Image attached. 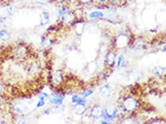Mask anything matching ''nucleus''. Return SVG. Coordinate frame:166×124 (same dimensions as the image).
<instances>
[{
    "label": "nucleus",
    "mask_w": 166,
    "mask_h": 124,
    "mask_svg": "<svg viewBox=\"0 0 166 124\" xmlns=\"http://www.w3.org/2000/svg\"><path fill=\"white\" fill-rule=\"evenodd\" d=\"M29 55V50L24 45H18L14 50V56L19 60L25 59Z\"/></svg>",
    "instance_id": "nucleus-2"
},
{
    "label": "nucleus",
    "mask_w": 166,
    "mask_h": 124,
    "mask_svg": "<svg viewBox=\"0 0 166 124\" xmlns=\"http://www.w3.org/2000/svg\"><path fill=\"white\" fill-rule=\"evenodd\" d=\"M51 81L54 85H59L63 81V75L61 71H54L51 74Z\"/></svg>",
    "instance_id": "nucleus-6"
},
{
    "label": "nucleus",
    "mask_w": 166,
    "mask_h": 124,
    "mask_svg": "<svg viewBox=\"0 0 166 124\" xmlns=\"http://www.w3.org/2000/svg\"><path fill=\"white\" fill-rule=\"evenodd\" d=\"M118 115V113H117V109H115L113 111H112V114H109L108 110H107L106 108L103 109L102 110V117H104V119L107 121H110L112 120L113 119H115Z\"/></svg>",
    "instance_id": "nucleus-11"
},
{
    "label": "nucleus",
    "mask_w": 166,
    "mask_h": 124,
    "mask_svg": "<svg viewBox=\"0 0 166 124\" xmlns=\"http://www.w3.org/2000/svg\"><path fill=\"white\" fill-rule=\"evenodd\" d=\"M165 73V69L162 66H155L152 69V73L155 75V76H162Z\"/></svg>",
    "instance_id": "nucleus-16"
},
{
    "label": "nucleus",
    "mask_w": 166,
    "mask_h": 124,
    "mask_svg": "<svg viewBox=\"0 0 166 124\" xmlns=\"http://www.w3.org/2000/svg\"><path fill=\"white\" fill-rule=\"evenodd\" d=\"M4 91V84L2 83V82L0 80V94H2Z\"/></svg>",
    "instance_id": "nucleus-30"
},
{
    "label": "nucleus",
    "mask_w": 166,
    "mask_h": 124,
    "mask_svg": "<svg viewBox=\"0 0 166 124\" xmlns=\"http://www.w3.org/2000/svg\"><path fill=\"white\" fill-rule=\"evenodd\" d=\"M71 102L74 104H85L86 101L83 97H80L78 95H73L71 98Z\"/></svg>",
    "instance_id": "nucleus-17"
},
{
    "label": "nucleus",
    "mask_w": 166,
    "mask_h": 124,
    "mask_svg": "<svg viewBox=\"0 0 166 124\" xmlns=\"http://www.w3.org/2000/svg\"><path fill=\"white\" fill-rule=\"evenodd\" d=\"M50 103L55 106H61L64 99V95L60 92H54L48 97Z\"/></svg>",
    "instance_id": "nucleus-3"
},
{
    "label": "nucleus",
    "mask_w": 166,
    "mask_h": 124,
    "mask_svg": "<svg viewBox=\"0 0 166 124\" xmlns=\"http://www.w3.org/2000/svg\"><path fill=\"white\" fill-rule=\"evenodd\" d=\"M49 21H50V15L47 12H43L41 15V18H40V25L45 26L49 23Z\"/></svg>",
    "instance_id": "nucleus-14"
},
{
    "label": "nucleus",
    "mask_w": 166,
    "mask_h": 124,
    "mask_svg": "<svg viewBox=\"0 0 166 124\" xmlns=\"http://www.w3.org/2000/svg\"><path fill=\"white\" fill-rule=\"evenodd\" d=\"M40 70H41V66L37 62H33L28 66V73L29 75H37V73H40Z\"/></svg>",
    "instance_id": "nucleus-10"
},
{
    "label": "nucleus",
    "mask_w": 166,
    "mask_h": 124,
    "mask_svg": "<svg viewBox=\"0 0 166 124\" xmlns=\"http://www.w3.org/2000/svg\"><path fill=\"white\" fill-rule=\"evenodd\" d=\"M37 97H38V99L39 100H44V101H45L46 99H48L49 95H48V94H47L46 92H41L38 94Z\"/></svg>",
    "instance_id": "nucleus-24"
},
{
    "label": "nucleus",
    "mask_w": 166,
    "mask_h": 124,
    "mask_svg": "<svg viewBox=\"0 0 166 124\" xmlns=\"http://www.w3.org/2000/svg\"><path fill=\"white\" fill-rule=\"evenodd\" d=\"M80 1L82 4H87L89 2H90L92 0H80Z\"/></svg>",
    "instance_id": "nucleus-32"
},
{
    "label": "nucleus",
    "mask_w": 166,
    "mask_h": 124,
    "mask_svg": "<svg viewBox=\"0 0 166 124\" xmlns=\"http://www.w3.org/2000/svg\"><path fill=\"white\" fill-rule=\"evenodd\" d=\"M149 123H165V122H163V120L159 119H155L152 120H149Z\"/></svg>",
    "instance_id": "nucleus-27"
},
{
    "label": "nucleus",
    "mask_w": 166,
    "mask_h": 124,
    "mask_svg": "<svg viewBox=\"0 0 166 124\" xmlns=\"http://www.w3.org/2000/svg\"><path fill=\"white\" fill-rule=\"evenodd\" d=\"M128 41H129L126 34H120L116 39V44L119 48H123L124 46H126L127 44L129 43Z\"/></svg>",
    "instance_id": "nucleus-12"
},
{
    "label": "nucleus",
    "mask_w": 166,
    "mask_h": 124,
    "mask_svg": "<svg viewBox=\"0 0 166 124\" xmlns=\"http://www.w3.org/2000/svg\"><path fill=\"white\" fill-rule=\"evenodd\" d=\"M107 0H100V2H106Z\"/></svg>",
    "instance_id": "nucleus-34"
},
{
    "label": "nucleus",
    "mask_w": 166,
    "mask_h": 124,
    "mask_svg": "<svg viewBox=\"0 0 166 124\" xmlns=\"http://www.w3.org/2000/svg\"><path fill=\"white\" fill-rule=\"evenodd\" d=\"M116 54L115 51L111 50V51L108 52L105 57L106 65L110 68L113 67L115 66V63H116Z\"/></svg>",
    "instance_id": "nucleus-4"
},
{
    "label": "nucleus",
    "mask_w": 166,
    "mask_h": 124,
    "mask_svg": "<svg viewBox=\"0 0 166 124\" xmlns=\"http://www.w3.org/2000/svg\"><path fill=\"white\" fill-rule=\"evenodd\" d=\"M116 65H117V69L124 67V66H125V59H124V57L123 55H120V57H118Z\"/></svg>",
    "instance_id": "nucleus-22"
},
{
    "label": "nucleus",
    "mask_w": 166,
    "mask_h": 124,
    "mask_svg": "<svg viewBox=\"0 0 166 124\" xmlns=\"http://www.w3.org/2000/svg\"><path fill=\"white\" fill-rule=\"evenodd\" d=\"M100 123H102V124H109V122H108V121H106V120H102L101 122H100Z\"/></svg>",
    "instance_id": "nucleus-33"
},
{
    "label": "nucleus",
    "mask_w": 166,
    "mask_h": 124,
    "mask_svg": "<svg viewBox=\"0 0 166 124\" xmlns=\"http://www.w3.org/2000/svg\"><path fill=\"white\" fill-rule=\"evenodd\" d=\"M93 90H92V89H91V90H87V91H86L84 93H83L82 94V96H84V97H83V98H87V97H89V96H90L91 94H93Z\"/></svg>",
    "instance_id": "nucleus-25"
},
{
    "label": "nucleus",
    "mask_w": 166,
    "mask_h": 124,
    "mask_svg": "<svg viewBox=\"0 0 166 124\" xmlns=\"http://www.w3.org/2000/svg\"><path fill=\"white\" fill-rule=\"evenodd\" d=\"M45 105V101L44 100H39V101L37 102V104H36V107L37 108H41L42 107H44Z\"/></svg>",
    "instance_id": "nucleus-26"
},
{
    "label": "nucleus",
    "mask_w": 166,
    "mask_h": 124,
    "mask_svg": "<svg viewBox=\"0 0 166 124\" xmlns=\"http://www.w3.org/2000/svg\"><path fill=\"white\" fill-rule=\"evenodd\" d=\"M104 14L102 12L100 11H94V12H92L91 13H90L89 15V18L91 19H94V18H104Z\"/></svg>",
    "instance_id": "nucleus-19"
},
{
    "label": "nucleus",
    "mask_w": 166,
    "mask_h": 124,
    "mask_svg": "<svg viewBox=\"0 0 166 124\" xmlns=\"http://www.w3.org/2000/svg\"><path fill=\"white\" fill-rule=\"evenodd\" d=\"M87 111V107L85 106V104H76L74 107V112L75 114H77L79 116H82Z\"/></svg>",
    "instance_id": "nucleus-13"
},
{
    "label": "nucleus",
    "mask_w": 166,
    "mask_h": 124,
    "mask_svg": "<svg viewBox=\"0 0 166 124\" xmlns=\"http://www.w3.org/2000/svg\"><path fill=\"white\" fill-rule=\"evenodd\" d=\"M43 114H45V115H49L51 114V109L50 108H48L46 110H45L43 111Z\"/></svg>",
    "instance_id": "nucleus-31"
},
{
    "label": "nucleus",
    "mask_w": 166,
    "mask_h": 124,
    "mask_svg": "<svg viewBox=\"0 0 166 124\" xmlns=\"http://www.w3.org/2000/svg\"><path fill=\"white\" fill-rule=\"evenodd\" d=\"M138 101L133 97H126L122 101V107L123 110L128 112H133L138 108Z\"/></svg>",
    "instance_id": "nucleus-1"
},
{
    "label": "nucleus",
    "mask_w": 166,
    "mask_h": 124,
    "mask_svg": "<svg viewBox=\"0 0 166 124\" xmlns=\"http://www.w3.org/2000/svg\"><path fill=\"white\" fill-rule=\"evenodd\" d=\"M11 35L9 34V32L5 29H2L0 30V39L1 41H4V42H7L10 40Z\"/></svg>",
    "instance_id": "nucleus-15"
},
{
    "label": "nucleus",
    "mask_w": 166,
    "mask_h": 124,
    "mask_svg": "<svg viewBox=\"0 0 166 124\" xmlns=\"http://www.w3.org/2000/svg\"><path fill=\"white\" fill-rule=\"evenodd\" d=\"M12 110L15 114L18 116H23L27 111V107L23 103L18 102V103L15 104Z\"/></svg>",
    "instance_id": "nucleus-5"
},
{
    "label": "nucleus",
    "mask_w": 166,
    "mask_h": 124,
    "mask_svg": "<svg viewBox=\"0 0 166 124\" xmlns=\"http://www.w3.org/2000/svg\"><path fill=\"white\" fill-rule=\"evenodd\" d=\"M20 117H20L19 119L17 120V121H18L17 123H27L26 120H25L24 117H21V116H20Z\"/></svg>",
    "instance_id": "nucleus-28"
},
{
    "label": "nucleus",
    "mask_w": 166,
    "mask_h": 124,
    "mask_svg": "<svg viewBox=\"0 0 166 124\" xmlns=\"http://www.w3.org/2000/svg\"><path fill=\"white\" fill-rule=\"evenodd\" d=\"M145 49V43L143 42V41H139V42H137L136 44L134 45L133 50L136 51H139V50H142Z\"/></svg>",
    "instance_id": "nucleus-21"
},
{
    "label": "nucleus",
    "mask_w": 166,
    "mask_h": 124,
    "mask_svg": "<svg viewBox=\"0 0 166 124\" xmlns=\"http://www.w3.org/2000/svg\"><path fill=\"white\" fill-rule=\"evenodd\" d=\"M51 40L48 39L47 37H42L41 39V46L44 48H47L52 44Z\"/></svg>",
    "instance_id": "nucleus-18"
},
{
    "label": "nucleus",
    "mask_w": 166,
    "mask_h": 124,
    "mask_svg": "<svg viewBox=\"0 0 166 124\" xmlns=\"http://www.w3.org/2000/svg\"><path fill=\"white\" fill-rule=\"evenodd\" d=\"M126 2V0H109V4L111 6H114V7H120L123 6Z\"/></svg>",
    "instance_id": "nucleus-20"
},
{
    "label": "nucleus",
    "mask_w": 166,
    "mask_h": 124,
    "mask_svg": "<svg viewBox=\"0 0 166 124\" xmlns=\"http://www.w3.org/2000/svg\"><path fill=\"white\" fill-rule=\"evenodd\" d=\"M102 110L103 109L100 105H94L91 107L90 114L93 119H99L102 117Z\"/></svg>",
    "instance_id": "nucleus-8"
},
{
    "label": "nucleus",
    "mask_w": 166,
    "mask_h": 124,
    "mask_svg": "<svg viewBox=\"0 0 166 124\" xmlns=\"http://www.w3.org/2000/svg\"><path fill=\"white\" fill-rule=\"evenodd\" d=\"M112 88H111V87L109 85H104L103 87L100 88V91H99L100 97L102 98H105V99L110 98V96L112 95Z\"/></svg>",
    "instance_id": "nucleus-7"
},
{
    "label": "nucleus",
    "mask_w": 166,
    "mask_h": 124,
    "mask_svg": "<svg viewBox=\"0 0 166 124\" xmlns=\"http://www.w3.org/2000/svg\"><path fill=\"white\" fill-rule=\"evenodd\" d=\"M68 12H69V10H68L67 8H64V7L61 8V9H60L57 12V16H58V17H61V16L64 15V14H66V13Z\"/></svg>",
    "instance_id": "nucleus-23"
},
{
    "label": "nucleus",
    "mask_w": 166,
    "mask_h": 124,
    "mask_svg": "<svg viewBox=\"0 0 166 124\" xmlns=\"http://www.w3.org/2000/svg\"><path fill=\"white\" fill-rule=\"evenodd\" d=\"M61 18L63 23L66 24V25H71V24H72L74 21L76 17H75L74 14L73 12H71L69 11L66 14H64V15L61 16Z\"/></svg>",
    "instance_id": "nucleus-9"
},
{
    "label": "nucleus",
    "mask_w": 166,
    "mask_h": 124,
    "mask_svg": "<svg viewBox=\"0 0 166 124\" xmlns=\"http://www.w3.org/2000/svg\"><path fill=\"white\" fill-rule=\"evenodd\" d=\"M37 5H38L39 6H42V7H46V6H48V4H47L46 2H41V1L37 2Z\"/></svg>",
    "instance_id": "nucleus-29"
}]
</instances>
